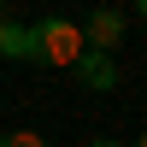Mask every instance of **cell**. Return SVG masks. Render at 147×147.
<instances>
[{"label": "cell", "mask_w": 147, "mask_h": 147, "mask_svg": "<svg viewBox=\"0 0 147 147\" xmlns=\"http://www.w3.org/2000/svg\"><path fill=\"white\" fill-rule=\"evenodd\" d=\"M82 59V30L71 18H41L35 24V59L30 65H77Z\"/></svg>", "instance_id": "6da1fadb"}, {"label": "cell", "mask_w": 147, "mask_h": 147, "mask_svg": "<svg viewBox=\"0 0 147 147\" xmlns=\"http://www.w3.org/2000/svg\"><path fill=\"white\" fill-rule=\"evenodd\" d=\"M118 41H124V12H112V6L88 12V24H82V53H112Z\"/></svg>", "instance_id": "7a4b0ae2"}, {"label": "cell", "mask_w": 147, "mask_h": 147, "mask_svg": "<svg viewBox=\"0 0 147 147\" xmlns=\"http://www.w3.org/2000/svg\"><path fill=\"white\" fill-rule=\"evenodd\" d=\"M71 71H77V82H82V88H94V94L118 88V65H112V53H82Z\"/></svg>", "instance_id": "3957f363"}, {"label": "cell", "mask_w": 147, "mask_h": 147, "mask_svg": "<svg viewBox=\"0 0 147 147\" xmlns=\"http://www.w3.org/2000/svg\"><path fill=\"white\" fill-rule=\"evenodd\" d=\"M0 53H6V59H35V30L0 18Z\"/></svg>", "instance_id": "277c9868"}, {"label": "cell", "mask_w": 147, "mask_h": 147, "mask_svg": "<svg viewBox=\"0 0 147 147\" xmlns=\"http://www.w3.org/2000/svg\"><path fill=\"white\" fill-rule=\"evenodd\" d=\"M0 147H53V141L35 136V129H12V136H0Z\"/></svg>", "instance_id": "5b68a950"}, {"label": "cell", "mask_w": 147, "mask_h": 147, "mask_svg": "<svg viewBox=\"0 0 147 147\" xmlns=\"http://www.w3.org/2000/svg\"><path fill=\"white\" fill-rule=\"evenodd\" d=\"M88 147H129V141H112V136H100V141H88Z\"/></svg>", "instance_id": "8992f818"}, {"label": "cell", "mask_w": 147, "mask_h": 147, "mask_svg": "<svg viewBox=\"0 0 147 147\" xmlns=\"http://www.w3.org/2000/svg\"><path fill=\"white\" fill-rule=\"evenodd\" d=\"M129 147H147V136H136V141H129Z\"/></svg>", "instance_id": "52a82bcc"}, {"label": "cell", "mask_w": 147, "mask_h": 147, "mask_svg": "<svg viewBox=\"0 0 147 147\" xmlns=\"http://www.w3.org/2000/svg\"><path fill=\"white\" fill-rule=\"evenodd\" d=\"M141 18H147V0H141Z\"/></svg>", "instance_id": "ba28073f"}]
</instances>
